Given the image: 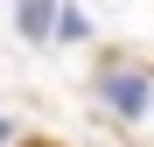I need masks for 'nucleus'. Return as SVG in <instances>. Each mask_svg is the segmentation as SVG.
I'll return each instance as SVG.
<instances>
[{
  "instance_id": "f257e3e1",
  "label": "nucleus",
  "mask_w": 154,
  "mask_h": 147,
  "mask_svg": "<svg viewBox=\"0 0 154 147\" xmlns=\"http://www.w3.org/2000/svg\"><path fill=\"white\" fill-rule=\"evenodd\" d=\"M91 91L105 98L119 119H147V105H154V70L126 63V56H105V63H98V77H91Z\"/></svg>"
},
{
  "instance_id": "f03ea898",
  "label": "nucleus",
  "mask_w": 154,
  "mask_h": 147,
  "mask_svg": "<svg viewBox=\"0 0 154 147\" xmlns=\"http://www.w3.org/2000/svg\"><path fill=\"white\" fill-rule=\"evenodd\" d=\"M14 21H21V35H49V28H56V7H49V0H28Z\"/></svg>"
},
{
  "instance_id": "7ed1b4c3",
  "label": "nucleus",
  "mask_w": 154,
  "mask_h": 147,
  "mask_svg": "<svg viewBox=\"0 0 154 147\" xmlns=\"http://www.w3.org/2000/svg\"><path fill=\"white\" fill-rule=\"evenodd\" d=\"M56 35H63V42H77V35H91V21L77 14V7H63V14H56Z\"/></svg>"
},
{
  "instance_id": "20e7f679",
  "label": "nucleus",
  "mask_w": 154,
  "mask_h": 147,
  "mask_svg": "<svg viewBox=\"0 0 154 147\" xmlns=\"http://www.w3.org/2000/svg\"><path fill=\"white\" fill-rule=\"evenodd\" d=\"M7 140H14V126H7V119H0V147H7Z\"/></svg>"
}]
</instances>
